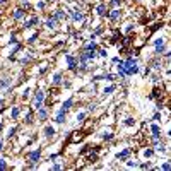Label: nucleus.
I'll return each mask as SVG.
<instances>
[{"mask_svg":"<svg viewBox=\"0 0 171 171\" xmlns=\"http://www.w3.org/2000/svg\"><path fill=\"white\" fill-rule=\"evenodd\" d=\"M162 50H164V41L159 38V40L156 41V53H158V55H161Z\"/></svg>","mask_w":171,"mask_h":171,"instance_id":"5","label":"nucleus"},{"mask_svg":"<svg viewBox=\"0 0 171 171\" xmlns=\"http://www.w3.org/2000/svg\"><path fill=\"white\" fill-rule=\"evenodd\" d=\"M51 2H53V0H51Z\"/></svg>","mask_w":171,"mask_h":171,"instance_id":"32","label":"nucleus"},{"mask_svg":"<svg viewBox=\"0 0 171 171\" xmlns=\"http://www.w3.org/2000/svg\"><path fill=\"white\" fill-rule=\"evenodd\" d=\"M43 99H45V92L43 91H38L34 94V98H33V108L34 110H40L41 106H43Z\"/></svg>","mask_w":171,"mask_h":171,"instance_id":"2","label":"nucleus"},{"mask_svg":"<svg viewBox=\"0 0 171 171\" xmlns=\"http://www.w3.org/2000/svg\"><path fill=\"white\" fill-rule=\"evenodd\" d=\"M36 22H38V17H33L31 21H28V22H26V28H31V26H34Z\"/></svg>","mask_w":171,"mask_h":171,"instance_id":"18","label":"nucleus"},{"mask_svg":"<svg viewBox=\"0 0 171 171\" xmlns=\"http://www.w3.org/2000/svg\"><path fill=\"white\" fill-rule=\"evenodd\" d=\"M46 116H48L46 111L43 110V108H40V110H38V118H40V120H46Z\"/></svg>","mask_w":171,"mask_h":171,"instance_id":"15","label":"nucleus"},{"mask_svg":"<svg viewBox=\"0 0 171 171\" xmlns=\"http://www.w3.org/2000/svg\"><path fill=\"white\" fill-rule=\"evenodd\" d=\"M0 151H2V140H0Z\"/></svg>","mask_w":171,"mask_h":171,"instance_id":"31","label":"nucleus"},{"mask_svg":"<svg viewBox=\"0 0 171 171\" xmlns=\"http://www.w3.org/2000/svg\"><path fill=\"white\" fill-rule=\"evenodd\" d=\"M137 70H139V67H137V60L128 58V60L125 62V74H127V75H132V74H135Z\"/></svg>","mask_w":171,"mask_h":171,"instance_id":"1","label":"nucleus"},{"mask_svg":"<svg viewBox=\"0 0 171 171\" xmlns=\"http://www.w3.org/2000/svg\"><path fill=\"white\" fill-rule=\"evenodd\" d=\"M84 116H86V113H79V115H77V120H79V121L84 120Z\"/></svg>","mask_w":171,"mask_h":171,"instance_id":"26","label":"nucleus"},{"mask_svg":"<svg viewBox=\"0 0 171 171\" xmlns=\"http://www.w3.org/2000/svg\"><path fill=\"white\" fill-rule=\"evenodd\" d=\"M103 139H104V140H110V139H113V133H110V132H104V133H103Z\"/></svg>","mask_w":171,"mask_h":171,"instance_id":"21","label":"nucleus"},{"mask_svg":"<svg viewBox=\"0 0 171 171\" xmlns=\"http://www.w3.org/2000/svg\"><path fill=\"white\" fill-rule=\"evenodd\" d=\"M40 158H41V151L38 149V151H33L29 154V161L33 162V164H36V162L40 161Z\"/></svg>","mask_w":171,"mask_h":171,"instance_id":"3","label":"nucleus"},{"mask_svg":"<svg viewBox=\"0 0 171 171\" xmlns=\"http://www.w3.org/2000/svg\"><path fill=\"white\" fill-rule=\"evenodd\" d=\"M125 125H133V120H132V118H127V120H125Z\"/></svg>","mask_w":171,"mask_h":171,"instance_id":"28","label":"nucleus"},{"mask_svg":"<svg viewBox=\"0 0 171 171\" xmlns=\"http://www.w3.org/2000/svg\"><path fill=\"white\" fill-rule=\"evenodd\" d=\"M113 91H115V86H110V87H106V89H104V92H106V94H111Z\"/></svg>","mask_w":171,"mask_h":171,"instance_id":"23","label":"nucleus"},{"mask_svg":"<svg viewBox=\"0 0 171 171\" xmlns=\"http://www.w3.org/2000/svg\"><path fill=\"white\" fill-rule=\"evenodd\" d=\"M45 135H46V137H53V135H55V128H53V127H46V128H45Z\"/></svg>","mask_w":171,"mask_h":171,"instance_id":"12","label":"nucleus"},{"mask_svg":"<svg viewBox=\"0 0 171 171\" xmlns=\"http://www.w3.org/2000/svg\"><path fill=\"white\" fill-rule=\"evenodd\" d=\"M26 123H33V116H31V113L26 115Z\"/></svg>","mask_w":171,"mask_h":171,"instance_id":"24","label":"nucleus"},{"mask_svg":"<svg viewBox=\"0 0 171 171\" xmlns=\"http://www.w3.org/2000/svg\"><path fill=\"white\" fill-rule=\"evenodd\" d=\"M12 17H14L16 21L22 19V17H24V10H22V9H16V10H14V14H12Z\"/></svg>","mask_w":171,"mask_h":171,"instance_id":"6","label":"nucleus"},{"mask_svg":"<svg viewBox=\"0 0 171 171\" xmlns=\"http://www.w3.org/2000/svg\"><path fill=\"white\" fill-rule=\"evenodd\" d=\"M67 63H69V69L70 70H75L77 69V62H75V58L72 55H67Z\"/></svg>","mask_w":171,"mask_h":171,"instance_id":"4","label":"nucleus"},{"mask_svg":"<svg viewBox=\"0 0 171 171\" xmlns=\"http://www.w3.org/2000/svg\"><path fill=\"white\" fill-rule=\"evenodd\" d=\"M58 84H62V74L60 72H57V74L53 75V86H58Z\"/></svg>","mask_w":171,"mask_h":171,"instance_id":"8","label":"nucleus"},{"mask_svg":"<svg viewBox=\"0 0 171 171\" xmlns=\"http://www.w3.org/2000/svg\"><path fill=\"white\" fill-rule=\"evenodd\" d=\"M0 170H7V162H5V159H0Z\"/></svg>","mask_w":171,"mask_h":171,"instance_id":"22","label":"nucleus"},{"mask_svg":"<svg viewBox=\"0 0 171 171\" xmlns=\"http://www.w3.org/2000/svg\"><path fill=\"white\" fill-rule=\"evenodd\" d=\"M19 113H21L19 106H14V108H12V113H10V116H12V120H16V118L19 116Z\"/></svg>","mask_w":171,"mask_h":171,"instance_id":"9","label":"nucleus"},{"mask_svg":"<svg viewBox=\"0 0 171 171\" xmlns=\"http://www.w3.org/2000/svg\"><path fill=\"white\" fill-rule=\"evenodd\" d=\"M98 14H99V16H106V7H104V5H99V7H98Z\"/></svg>","mask_w":171,"mask_h":171,"instance_id":"20","label":"nucleus"},{"mask_svg":"<svg viewBox=\"0 0 171 171\" xmlns=\"http://www.w3.org/2000/svg\"><path fill=\"white\" fill-rule=\"evenodd\" d=\"M128 154H130V151H128V149H125V151L118 152V156H116V158H118V159H127V158H128Z\"/></svg>","mask_w":171,"mask_h":171,"instance_id":"10","label":"nucleus"},{"mask_svg":"<svg viewBox=\"0 0 171 171\" xmlns=\"http://www.w3.org/2000/svg\"><path fill=\"white\" fill-rule=\"evenodd\" d=\"M120 16H121V14H120V10H111V12H110V17H111L113 21L120 19Z\"/></svg>","mask_w":171,"mask_h":171,"instance_id":"13","label":"nucleus"},{"mask_svg":"<svg viewBox=\"0 0 171 171\" xmlns=\"http://www.w3.org/2000/svg\"><path fill=\"white\" fill-rule=\"evenodd\" d=\"M72 104H74V99H72V98H69V99L65 101V103H63V106H62V110L63 111H69L72 108Z\"/></svg>","mask_w":171,"mask_h":171,"instance_id":"7","label":"nucleus"},{"mask_svg":"<svg viewBox=\"0 0 171 171\" xmlns=\"http://www.w3.org/2000/svg\"><path fill=\"white\" fill-rule=\"evenodd\" d=\"M2 103H4V99H2V98H0V106H2Z\"/></svg>","mask_w":171,"mask_h":171,"instance_id":"29","label":"nucleus"},{"mask_svg":"<svg viewBox=\"0 0 171 171\" xmlns=\"http://www.w3.org/2000/svg\"><path fill=\"white\" fill-rule=\"evenodd\" d=\"M46 26L51 28V29H53V28H57V19H55V17H50V19L46 21Z\"/></svg>","mask_w":171,"mask_h":171,"instance_id":"11","label":"nucleus"},{"mask_svg":"<svg viewBox=\"0 0 171 171\" xmlns=\"http://www.w3.org/2000/svg\"><path fill=\"white\" fill-rule=\"evenodd\" d=\"M65 113H67V111H63V110H62L60 113L57 115V121H58V123H63V121H65Z\"/></svg>","mask_w":171,"mask_h":171,"instance_id":"14","label":"nucleus"},{"mask_svg":"<svg viewBox=\"0 0 171 171\" xmlns=\"http://www.w3.org/2000/svg\"><path fill=\"white\" fill-rule=\"evenodd\" d=\"M144 156H145V158H151V156H152V151H151V149H149V151H145V152H144Z\"/></svg>","mask_w":171,"mask_h":171,"instance_id":"27","label":"nucleus"},{"mask_svg":"<svg viewBox=\"0 0 171 171\" xmlns=\"http://www.w3.org/2000/svg\"><path fill=\"white\" fill-rule=\"evenodd\" d=\"M96 48H98V46H96V43H94V41H92V43H89V45L86 46V50H87V51H94Z\"/></svg>","mask_w":171,"mask_h":171,"instance_id":"19","label":"nucleus"},{"mask_svg":"<svg viewBox=\"0 0 171 171\" xmlns=\"http://www.w3.org/2000/svg\"><path fill=\"white\" fill-rule=\"evenodd\" d=\"M161 168H162L164 171H168V170H170V162H164V164H162Z\"/></svg>","mask_w":171,"mask_h":171,"instance_id":"25","label":"nucleus"},{"mask_svg":"<svg viewBox=\"0 0 171 171\" xmlns=\"http://www.w3.org/2000/svg\"><path fill=\"white\" fill-rule=\"evenodd\" d=\"M82 19H84V14H82V12H74V21L79 22V21H82Z\"/></svg>","mask_w":171,"mask_h":171,"instance_id":"16","label":"nucleus"},{"mask_svg":"<svg viewBox=\"0 0 171 171\" xmlns=\"http://www.w3.org/2000/svg\"><path fill=\"white\" fill-rule=\"evenodd\" d=\"M0 4H5V0H0Z\"/></svg>","mask_w":171,"mask_h":171,"instance_id":"30","label":"nucleus"},{"mask_svg":"<svg viewBox=\"0 0 171 171\" xmlns=\"http://www.w3.org/2000/svg\"><path fill=\"white\" fill-rule=\"evenodd\" d=\"M55 19H65L63 10H57V12H55Z\"/></svg>","mask_w":171,"mask_h":171,"instance_id":"17","label":"nucleus"}]
</instances>
